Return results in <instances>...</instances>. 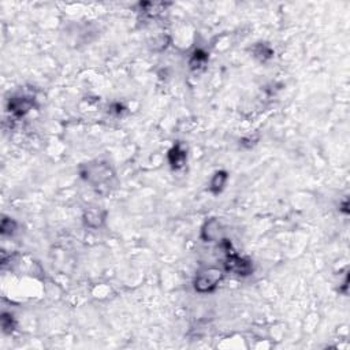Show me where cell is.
Here are the masks:
<instances>
[{"label": "cell", "instance_id": "obj_3", "mask_svg": "<svg viewBox=\"0 0 350 350\" xmlns=\"http://www.w3.org/2000/svg\"><path fill=\"white\" fill-rule=\"evenodd\" d=\"M83 175L92 183H103L111 178V170L105 165H89Z\"/></svg>", "mask_w": 350, "mask_h": 350}, {"label": "cell", "instance_id": "obj_4", "mask_svg": "<svg viewBox=\"0 0 350 350\" xmlns=\"http://www.w3.org/2000/svg\"><path fill=\"white\" fill-rule=\"evenodd\" d=\"M104 219H105V212L101 211V209L97 207L88 209V211L85 212V215H84V221H85V223H87L89 227H93V229L100 227V226L103 225Z\"/></svg>", "mask_w": 350, "mask_h": 350}, {"label": "cell", "instance_id": "obj_5", "mask_svg": "<svg viewBox=\"0 0 350 350\" xmlns=\"http://www.w3.org/2000/svg\"><path fill=\"white\" fill-rule=\"evenodd\" d=\"M219 233H221V223L217 219H211L204 225L201 230V237L204 238V241L212 242L219 238Z\"/></svg>", "mask_w": 350, "mask_h": 350}, {"label": "cell", "instance_id": "obj_2", "mask_svg": "<svg viewBox=\"0 0 350 350\" xmlns=\"http://www.w3.org/2000/svg\"><path fill=\"white\" fill-rule=\"evenodd\" d=\"M225 267L227 271L233 274H237V275H249L253 271V265L249 260L244 259L241 256L235 255V253H231V252H227V257H226Z\"/></svg>", "mask_w": 350, "mask_h": 350}, {"label": "cell", "instance_id": "obj_7", "mask_svg": "<svg viewBox=\"0 0 350 350\" xmlns=\"http://www.w3.org/2000/svg\"><path fill=\"white\" fill-rule=\"evenodd\" d=\"M186 160V151L182 148L181 144H178L177 147L173 148V151L170 152V163L175 169H179L183 166Z\"/></svg>", "mask_w": 350, "mask_h": 350}, {"label": "cell", "instance_id": "obj_10", "mask_svg": "<svg viewBox=\"0 0 350 350\" xmlns=\"http://www.w3.org/2000/svg\"><path fill=\"white\" fill-rule=\"evenodd\" d=\"M15 222L11 219H5L2 223V233L3 234H13L15 230Z\"/></svg>", "mask_w": 350, "mask_h": 350}, {"label": "cell", "instance_id": "obj_6", "mask_svg": "<svg viewBox=\"0 0 350 350\" xmlns=\"http://www.w3.org/2000/svg\"><path fill=\"white\" fill-rule=\"evenodd\" d=\"M32 107V103L28 97H14L10 101V111H13L17 115H23L28 113Z\"/></svg>", "mask_w": 350, "mask_h": 350}, {"label": "cell", "instance_id": "obj_1", "mask_svg": "<svg viewBox=\"0 0 350 350\" xmlns=\"http://www.w3.org/2000/svg\"><path fill=\"white\" fill-rule=\"evenodd\" d=\"M223 279V271L215 267H205L200 270L195 279L196 291L204 294L211 293Z\"/></svg>", "mask_w": 350, "mask_h": 350}, {"label": "cell", "instance_id": "obj_9", "mask_svg": "<svg viewBox=\"0 0 350 350\" xmlns=\"http://www.w3.org/2000/svg\"><path fill=\"white\" fill-rule=\"evenodd\" d=\"M204 55H205V53H203V52H196L195 55H193V58H192V67H200V66H203L204 63H205V59H207Z\"/></svg>", "mask_w": 350, "mask_h": 350}, {"label": "cell", "instance_id": "obj_8", "mask_svg": "<svg viewBox=\"0 0 350 350\" xmlns=\"http://www.w3.org/2000/svg\"><path fill=\"white\" fill-rule=\"evenodd\" d=\"M226 181H227V174L225 171H218L211 179V191L213 193H219L225 187Z\"/></svg>", "mask_w": 350, "mask_h": 350}]
</instances>
